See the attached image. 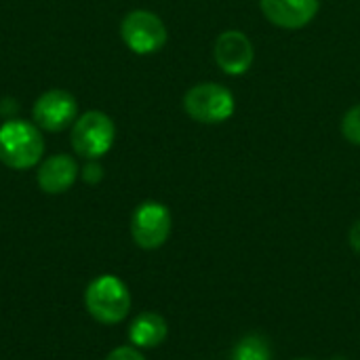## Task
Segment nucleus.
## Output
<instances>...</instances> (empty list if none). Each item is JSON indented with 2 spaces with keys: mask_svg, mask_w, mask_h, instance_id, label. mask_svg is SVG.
<instances>
[{
  "mask_svg": "<svg viewBox=\"0 0 360 360\" xmlns=\"http://www.w3.org/2000/svg\"><path fill=\"white\" fill-rule=\"evenodd\" d=\"M122 42L137 55H152L158 53L167 44V25L162 19L152 11H131L124 15L120 23Z\"/></svg>",
  "mask_w": 360,
  "mask_h": 360,
  "instance_id": "39448f33",
  "label": "nucleus"
},
{
  "mask_svg": "<svg viewBox=\"0 0 360 360\" xmlns=\"http://www.w3.org/2000/svg\"><path fill=\"white\" fill-rule=\"evenodd\" d=\"M44 135L27 120L11 118L0 124V162L15 171H27L42 160Z\"/></svg>",
  "mask_w": 360,
  "mask_h": 360,
  "instance_id": "f257e3e1",
  "label": "nucleus"
},
{
  "mask_svg": "<svg viewBox=\"0 0 360 360\" xmlns=\"http://www.w3.org/2000/svg\"><path fill=\"white\" fill-rule=\"evenodd\" d=\"M84 304L95 321L103 325H116L124 321L131 310V293L118 276L103 274L86 287Z\"/></svg>",
  "mask_w": 360,
  "mask_h": 360,
  "instance_id": "f03ea898",
  "label": "nucleus"
},
{
  "mask_svg": "<svg viewBox=\"0 0 360 360\" xmlns=\"http://www.w3.org/2000/svg\"><path fill=\"white\" fill-rule=\"evenodd\" d=\"M82 177H84V181H86V184H91V186L99 184V181H101V177H103V169H101V165H97V162H93V160H91V162L84 167Z\"/></svg>",
  "mask_w": 360,
  "mask_h": 360,
  "instance_id": "2eb2a0df",
  "label": "nucleus"
},
{
  "mask_svg": "<svg viewBox=\"0 0 360 360\" xmlns=\"http://www.w3.org/2000/svg\"><path fill=\"white\" fill-rule=\"evenodd\" d=\"M342 135L354 143V146H360V103L350 108L344 118H342Z\"/></svg>",
  "mask_w": 360,
  "mask_h": 360,
  "instance_id": "ddd939ff",
  "label": "nucleus"
},
{
  "mask_svg": "<svg viewBox=\"0 0 360 360\" xmlns=\"http://www.w3.org/2000/svg\"><path fill=\"white\" fill-rule=\"evenodd\" d=\"M350 245L356 253H360V219L350 228Z\"/></svg>",
  "mask_w": 360,
  "mask_h": 360,
  "instance_id": "dca6fc26",
  "label": "nucleus"
},
{
  "mask_svg": "<svg viewBox=\"0 0 360 360\" xmlns=\"http://www.w3.org/2000/svg\"><path fill=\"white\" fill-rule=\"evenodd\" d=\"M213 55H215V61L221 72H226L230 76H240L253 65L255 49H253L251 40L247 38V34H243L238 30H228V32L219 34V38L215 40Z\"/></svg>",
  "mask_w": 360,
  "mask_h": 360,
  "instance_id": "6e6552de",
  "label": "nucleus"
},
{
  "mask_svg": "<svg viewBox=\"0 0 360 360\" xmlns=\"http://www.w3.org/2000/svg\"><path fill=\"white\" fill-rule=\"evenodd\" d=\"M167 321L156 312H141L129 327V340L137 348H156L167 340Z\"/></svg>",
  "mask_w": 360,
  "mask_h": 360,
  "instance_id": "9b49d317",
  "label": "nucleus"
},
{
  "mask_svg": "<svg viewBox=\"0 0 360 360\" xmlns=\"http://www.w3.org/2000/svg\"><path fill=\"white\" fill-rule=\"evenodd\" d=\"M70 141L78 156L97 160L112 150L116 141V124L105 112L89 110L72 124Z\"/></svg>",
  "mask_w": 360,
  "mask_h": 360,
  "instance_id": "7ed1b4c3",
  "label": "nucleus"
},
{
  "mask_svg": "<svg viewBox=\"0 0 360 360\" xmlns=\"http://www.w3.org/2000/svg\"><path fill=\"white\" fill-rule=\"evenodd\" d=\"M171 226V211L156 200H146L135 209L131 217V236L141 249L154 251L169 240Z\"/></svg>",
  "mask_w": 360,
  "mask_h": 360,
  "instance_id": "423d86ee",
  "label": "nucleus"
},
{
  "mask_svg": "<svg viewBox=\"0 0 360 360\" xmlns=\"http://www.w3.org/2000/svg\"><path fill=\"white\" fill-rule=\"evenodd\" d=\"M78 162L68 154H53L40 162L36 181L44 194H63L78 179Z\"/></svg>",
  "mask_w": 360,
  "mask_h": 360,
  "instance_id": "9d476101",
  "label": "nucleus"
},
{
  "mask_svg": "<svg viewBox=\"0 0 360 360\" xmlns=\"http://www.w3.org/2000/svg\"><path fill=\"white\" fill-rule=\"evenodd\" d=\"M105 360H146L143 354L137 350V348H131V346H122V348H116L108 354Z\"/></svg>",
  "mask_w": 360,
  "mask_h": 360,
  "instance_id": "4468645a",
  "label": "nucleus"
},
{
  "mask_svg": "<svg viewBox=\"0 0 360 360\" xmlns=\"http://www.w3.org/2000/svg\"><path fill=\"white\" fill-rule=\"evenodd\" d=\"M232 360H272V350L262 335H247L234 346Z\"/></svg>",
  "mask_w": 360,
  "mask_h": 360,
  "instance_id": "f8f14e48",
  "label": "nucleus"
},
{
  "mask_svg": "<svg viewBox=\"0 0 360 360\" xmlns=\"http://www.w3.org/2000/svg\"><path fill=\"white\" fill-rule=\"evenodd\" d=\"M32 118L40 131L61 133L76 122L78 101L72 93L63 89H51L34 101Z\"/></svg>",
  "mask_w": 360,
  "mask_h": 360,
  "instance_id": "0eeeda50",
  "label": "nucleus"
},
{
  "mask_svg": "<svg viewBox=\"0 0 360 360\" xmlns=\"http://www.w3.org/2000/svg\"><path fill=\"white\" fill-rule=\"evenodd\" d=\"M264 17L285 30H300L308 25L321 6V0H259Z\"/></svg>",
  "mask_w": 360,
  "mask_h": 360,
  "instance_id": "1a4fd4ad",
  "label": "nucleus"
},
{
  "mask_svg": "<svg viewBox=\"0 0 360 360\" xmlns=\"http://www.w3.org/2000/svg\"><path fill=\"white\" fill-rule=\"evenodd\" d=\"M186 114L202 124H219L234 114V95L219 82L194 84L184 97Z\"/></svg>",
  "mask_w": 360,
  "mask_h": 360,
  "instance_id": "20e7f679",
  "label": "nucleus"
}]
</instances>
